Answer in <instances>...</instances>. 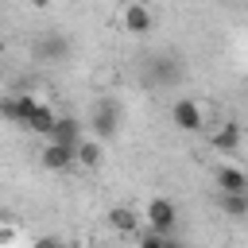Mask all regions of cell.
<instances>
[{
	"label": "cell",
	"mask_w": 248,
	"mask_h": 248,
	"mask_svg": "<svg viewBox=\"0 0 248 248\" xmlns=\"http://www.w3.org/2000/svg\"><path fill=\"white\" fill-rule=\"evenodd\" d=\"M31 108H35L31 93H8V97H0V120H8L16 128H23V120H27Z\"/></svg>",
	"instance_id": "52a82bcc"
},
{
	"label": "cell",
	"mask_w": 248,
	"mask_h": 248,
	"mask_svg": "<svg viewBox=\"0 0 248 248\" xmlns=\"http://www.w3.org/2000/svg\"><path fill=\"white\" fill-rule=\"evenodd\" d=\"M167 244V236L163 232H155V229H143L140 232V240H136V248H163Z\"/></svg>",
	"instance_id": "2e32d148"
},
{
	"label": "cell",
	"mask_w": 248,
	"mask_h": 248,
	"mask_svg": "<svg viewBox=\"0 0 248 248\" xmlns=\"http://www.w3.org/2000/svg\"><path fill=\"white\" fill-rule=\"evenodd\" d=\"M39 163L46 167V170H70L74 167V143H46L43 147V155H39Z\"/></svg>",
	"instance_id": "ba28073f"
},
{
	"label": "cell",
	"mask_w": 248,
	"mask_h": 248,
	"mask_svg": "<svg viewBox=\"0 0 248 248\" xmlns=\"http://www.w3.org/2000/svg\"><path fill=\"white\" fill-rule=\"evenodd\" d=\"M124 124V105L116 97H97L93 108H89V128H93V140H112Z\"/></svg>",
	"instance_id": "6da1fadb"
},
{
	"label": "cell",
	"mask_w": 248,
	"mask_h": 248,
	"mask_svg": "<svg viewBox=\"0 0 248 248\" xmlns=\"http://www.w3.org/2000/svg\"><path fill=\"white\" fill-rule=\"evenodd\" d=\"M31 248H66V240L62 236H35Z\"/></svg>",
	"instance_id": "e0dca14e"
},
{
	"label": "cell",
	"mask_w": 248,
	"mask_h": 248,
	"mask_svg": "<svg viewBox=\"0 0 248 248\" xmlns=\"http://www.w3.org/2000/svg\"><path fill=\"white\" fill-rule=\"evenodd\" d=\"M140 217L147 221V229H155V232L170 236V229L178 225V205H174L170 198H151V202H147V209H143Z\"/></svg>",
	"instance_id": "277c9868"
},
{
	"label": "cell",
	"mask_w": 248,
	"mask_h": 248,
	"mask_svg": "<svg viewBox=\"0 0 248 248\" xmlns=\"http://www.w3.org/2000/svg\"><path fill=\"white\" fill-rule=\"evenodd\" d=\"M240 147V124L236 120H225V124H217V132H213V151H221V155H232Z\"/></svg>",
	"instance_id": "8fae6325"
},
{
	"label": "cell",
	"mask_w": 248,
	"mask_h": 248,
	"mask_svg": "<svg viewBox=\"0 0 248 248\" xmlns=\"http://www.w3.org/2000/svg\"><path fill=\"white\" fill-rule=\"evenodd\" d=\"M70 50H74V46H70V39H66L62 31H43V35L31 43V54H35L39 62H50V66H54V62H66Z\"/></svg>",
	"instance_id": "3957f363"
},
{
	"label": "cell",
	"mask_w": 248,
	"mask_h": 248,
	"mask_svg": "<svg viewBox=\"0 0 248 248\" xmlns=\"http://www.w3.org/2000/svg\"><path fill=\"white\" fill-rule=\"evenodd\" d=\"M16 240V229H0V244H12Z\"/></svg>",
	"instance_id": "ac0fdd59"
},
{
	"label": "cell",
	"mask_w": 248,
	"mask_h": 248,
	"mask_svg": "<svg viewBox=\"0 0 248 248\" xmlns=\"http://www.w3.org/2000/svg\"><path fill=\"white\" fill-rule=\"evenodd\" d=\"M217 194H248V174L240 167H217Z\"/></svg>",
	"instance_id": "9c48e42d"
},
{
	"label": "cell",
	"mask_w": 248,
	"mask_h": 248,
	"mask_svg": "<svg viewBox=\"0 0 248 248\" xmlns=\"http://www.w3.org/2000/svg\"><path fill=\"white\" fill-rule=\"evenodd\" d=\"M217 202H221V213L225 217H232V221L248 217V194H221Z\"/></svg>",
	"instance_id": "9a60e30c"
},
{
	"label": "cell",
	"mask_w": 248,
	"mask_h": 248,
	"mask_svg": "<svg viewBox=\"0 0 248 248\" xmlns=\"http://www.w3.org/2000/svg\"><path fill=\"white\" fill-rule=\"evenodd\" d=\"M170 124H174L178 132H198V128L205 124V112H202V105H198L194 97H178V101L170 105Z\"/></svg>",
	"instance_id": "5b68a950"
},
{
	"label": "cell",
	"mask_w": 248,
	"mask_h": 248,
	"mask_svg": "<svg viewBox=\"0 0 248 248\" xmlns=\"http://www.w3.org/2000/svg\"><path fill=\"white\" fill-rule=\"evenodd\" d=\"M163 248H186V244H178V240H170V236H167V244H163Z\"/></svg>",
	"instance_id": "ffe728a7"
},
{
	"label": "cell",
	"mask_w": 248,
	"mask_h": 248,
	"mask_svg": "<svg viewBox=\"0 0 248 248\" xmlns=\"http://www.w3.org/2000/svg\"><path fill=\"white\" fill-rule=\"evenodd\" d=\"M143 81H147V85H159V89L178 85V81H182V62H174L170 54H151V58L143 62Z\"/></svg>",
	"instance_id": "7a4b0ae2"
},
{
	"label": "cell",
	"mask_w": 248,
	"mask_h": 248,
	"mask_svg": "<svg viewBox=\"0 0 248 248\" xmlns=\"http://www.w3.org/2000/svg\"><path fill=\"white\" fill-rule=\"evenodd\" d=\"M93 248H108V244H93Z\"/></svg>",
	"instance_id": "44dd1931"
},
{
	"label": "cell",
	"mask_w": 248,
	"mask_h": 248,
	"mask_svg": "<svg viewBox=\"0 0 248 248\" xmlns=\"http://www.w3.org/2000/svg\"><path fill=\"white\" fill-rule=\"evenodd\" d=\"M50 140H54V143H78V140H81V124H78L74 116H54Z\"/></svg>",
	"instance_id": "4fadbf2b"
},
{
	"label": "cell",
	"mask_w": 248,
	"mask_h": 248,
	"mask_svg": "<svg viewBox=\"0 0 248 248\" xmlns=\"http://www.w3.org/2000/svg\"><path fill=\"white\" fill-rule=\"evenodd\" d=\"M27 4H31L35 12H43V8H50V0H27Z\"/></svg>",
	"instance_id": "d6986e66"
},
{
	"label": "cell",
	"mask_w": 248,
	"mask_h": 248,
	"mask_svg": "<svg viewBox=\"0 0 248 248\" xmlns=\"http://www.w3.org/2000/svg\"><path fill=\"white\" fill-rule=\"evenodd\" d=\"M120 27H124L128 35H147V31H155V16H151L147 4L132 0V4L120 12Z\"/></svg>",
	"instance_id": "8992f818"
},
{
	"label": "cell",
	"mask_w": 248,
	"mask_h": 248,
	"mask_svg": "<svg viewBox=\"0 0 248 248\" xmlns=\"http://www.w3.org/2000/svg\"><path fill=\"white\" fill-rule=\"evenodd\" d=\"M140 221H143V217H140L132 205H112V209H108V229H112V232H124V236H128V232L140 229Z\"/></svg>",
	"instance_id": "7c38bea8"
},
{
	"label": "cell",
	"mask_w": 248,
	"mask_h": 248,
	"mask_svg": "<svg viewBox=\"0 0 248 248\" xmlns=\"http://www.w3.org/2000/svg\"><path fill=\"white\" fill-rule=\"evenodd\" d=\"M54 108L50 105H43V101H35V108L27 112V120H23V128L27 132H39V136H50V128H54Z\"/></svg>",
	"instance_id": "30bf717a"
},
{
	"label": "cell",
	"mask_w": 248,
	"mask_h": 248,
	"mask_svg": "<svg viewBox=\"0 0 248 248\" xmlns=\"http://www.w3.org/2000/svg\"><path fill=\"white\" fill-rule=\"evenodd\" d=\"M74 163L93 170V167L101 163V140H78V143H74Z\"/></svg>",
	"instance_id": "5bb4252c"
}]
</instances>
